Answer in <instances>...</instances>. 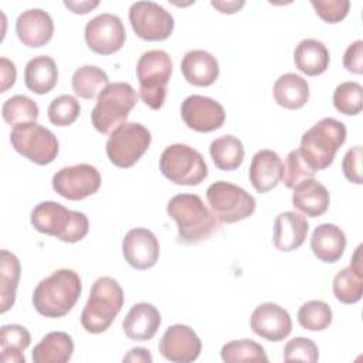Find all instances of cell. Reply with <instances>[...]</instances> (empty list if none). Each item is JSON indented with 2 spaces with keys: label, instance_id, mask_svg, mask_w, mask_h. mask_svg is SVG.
<instances>
[{
  "label": "cell",
  "instance_id": "603a6c76",
  "mask_svg": "<svg viewBox=\"0 0 363 363\" xmlns=\"http://www.w3.org/2000/svg\"><path fill=\"white\" fill-rule=\"evenodd\" d=\"M248 174L252 187L258 193H267L281 182L282 160L274 150H258L251 159Z\"/></svg>",
  "mask_w": 363,
  "mask_h": 363
},
{
  "label": "cell",
  "instance_id": "8fae6325",
  "mask_svg": "<svg viewBox=\"0 0 363 363\" xmlns=\"http://www.w3.org/2000/svg\"><path fill=\"white\" fill-rule=\"evenodd\" d=\"M10 143L17 153L40 166L52 163L60 150L57 136L37 122L14 126L10 132Z\"/></svg>",
  "mask_w": 363,
  "mask_h": 363
},
{
  "label": "cell",
  "instance_id": "4316f807",
  "mask_svg": "<svg viewBox=\"0 0 363 363\" xmlns=\"http://www.w3.org/2000/svg\"><path fill=\"white\" fill-rule=\"evenodd\" d=\"M58 81V68L55 61L48 55L33 57L24 68V84L26 86L37 94H48Z\"/></svg>",
  "mask_w": 363,
  "mask_h": 363
},
{
  "label": "cell",
  "instance_id": "bcb514c9",
  "mask_svg": "<svg viewBox=\"0 0 363 363\" xmlns=\"http://www.w3.org/2000/svg\"><path fill=\"white\" fill-rule=\"evenodd\" d=\"M153 357L150 354V352L145 347H133L130 349L125 356H123V362H132V363H152Z\"/></svg>",
  "mask_w": 363,
  "mask_h": 363
},
{
  "label": "cell",
  "instance_id": "60d3db41",
  "mask_svg": "<svg viewBox=\"0 0 363 363\" xmlns=\"http://www.w3.org/2000/svg\"><path fill=\"white\" fill-rule=\"evenodd\" d=\"M319 359V350L316 343L309 337L296 336L286 342L284 347L285 362H306L315 363Z\"/></svg>",
  "mask_w": 363,
  "mask_h": 363
},
{
  "label": "cell",
  "instance_id": "9a60e30c",
  "mask_svg": "<svg viewBox=\"0 0 363 363\" xmlns=\"http://www.w3.org/2000/svg\"><path fill=\"white\" fill-rule=\"evenodd\" d=\"M180 113L187 128L203 133L220 129L225 121V111L220 102L197 94L183 99Z\"/></svg>",
  "mask_w": 363,
  "mask_h": 363
},
{
  "label": "cell",
  "instance_id": "7dc6e473",
  "mask_svg": "<svg viewBox=\"0 0 363 363\" xmlns=\"http://www.w3.org/2000/svg\"><path fill=\"white\" fill-rule=\"evenodd\" d=\"M244 4H245L244 0H231V1L216 0V1H211V6L214 9H217L220 13H224V14H233V13L238 11Z\"/></svg>",
  "mask_w": 363,
  "mask_h": 363
},
{
  "label": "cell",
  "instance_id": "8992f818",
  "mask_svg": "<svg viewBox=\"0 0 363 363\" xmlns=\"http://www.w3.org/2000/svg\"><path fill=\"white\" fill-rule=\"evenodd\" d=\"M172 68L170 55L164 50H149L138 60L139 96L153 111L160 109L164 104Z\"/></svg>",
  "mask_w": 363,
  "mask_h": 363
},
{
  "label": "cell",
  "instance_id": "9c48e42d",
  "mask_svg": "<svg viewBox=\"0 0 363 363\" xmlns=\"http://www.w3.org/2000/svg\"><path fill=\"white\" fill-rule=\"evenodd\" d=\"M206 197L208 206L217 218L223 224H234L248 218L255 211V199L242 187L218 180L207 187Z\"/></svg>",
  "mask_w": 363,
  "mask_h": 363
},
{
  "label": "cell",
  "instance_id": "836d02e7",
  "mask_svg": "<svg viewBox=\"0 0 363 363\" xmlns=\"http://www.w3.org/2000/svg\"><path fill=\"white\" fill-rule=\"evenodd\" d=\"M332 291L342 303L352 305L359 302L363 294V271H357L352 265L340 269L333 278Z\"/></svg>",
  "mask_w": 363,
  "mask_h": 363
},
{
  "label": "cell",
  "instance_id": "cb8c5ba5",
  "mask_svg": "<svg viewBox=\"0 0 363 363\" xmlns=\"http://www.w3.org/2000/svg\"><path fill=\"white\" fill-rule=\"evenodd\" d=\"M346 248L345 231L332 223L319 224L311 237V250L318 259L326 264L342 258Z\"/></svg>",
  "mask_w": 363,
  "mask_h": 363
},
{
  "label": "cell",
  "instance_id": "5b68a950",
  "mask_svg": "<svg viewBox=\"0 0 363 363\" xmlns=\"http://www.w3.org/2000/svg\"><path fill=\"white\" fill-rule=\"evenodd\" d=\"M31 224L38 233L71 244L85 238L89 230V221L84 213L51 200L41 201L33 208Z\"/></svg>",
  "mask_w": 363,
  "mask_h": 363
},
{
  "label": "cell",
  "instance_id": "4fadbf2b",
  "mask_svg": "<svg viewBox=\"0 0 363 363\" xmlns=\"http://www.w3.org/2000/svg\"><path fill=\"white\" fill-rule=\"evenodd\" d=\"M52 189L61 197L79 201L95 194L101 187L98 169L88 163H79L60 169L51 180Z\"/></svg>",
  "mask_w": 363,
  "mask_h": 363
},
{
  "label": "cell",
  "instance_id": "d4e9b609",
  "mask_svg": "<svg viewBox=\"0 0 363 363\" xmlns=\"http://www.w3.org/2000/svg\"><path fill=\"white\" fill-rule=\"evenodd\" d=\"M330 196L328 189L315 179L298 184L292 193V206L306 217H319L329 208Z\"/></svg>",
  "mask_w": 363,
  "mask_h": 363
},
{
  "label": "cell",
  "instance_id": "30bf717a",
  "mask_svg": "<svg viewBox=\"0 0 363 363\" xmlns=\"http://www.w3.org/2000/svg\"><path fill=\"white\" fill-rule=\"evenodd\" d=\"M152 135L146 126L138 122H125L109 133L106 156L112 164L121 169L133 166L149 149Z\"/></svg>",
  "mask_w": 363,
  "mask_h": 363
},
{
  "label": "cell",
  "instance_id": "b9f144b4",
  "mask_svg": "<svg viewBox=\"0 0 363 363\" xmlns=\"http://www.w3.org/2000/svg\"><path fill=\"white\" fill-rule=\"evenodd\" d=\"M311 4L316 14L330 24L342 21L350 9L349 0H311Z\"/></svg>",
  "mask_w": 363,
  "mask_h": 363
},
{
  "label": "cell",
  "instance_id": "ba28073f",
  "mask_svg": "<svg viewBox=\"0 0 363 363\" xmlns=\"http://www.w3.org/2000/svg\"><path fill=\"white\" fill-rule=\"evenodd\" d=\"M162 174L179 186H197L208 176V167L199 150L186 143L169 145L160 155Z\"/></svg>",
  "mask_w": 363,
  "mask_h": 363
},
{
  "label": "cell",
  "instance_id": "ab89813d",
  "mask_svg": "<svg viewBox=\"0 0 363 363\" xmlns=\"http://www.w3.org/2000/svg\"><path fill=\"white\" fill-rule=\"evenodd\" d=\"M315 172L306 164V162L302 159L298 149L291 150L285 162L282 163V176L281 180L288 189H295L298 184L308 179H313Z\"/></svg>",
  "mask_w": 363,
  "mask_h": 363
},
{
  "label": "cell",
  "instance_id": "6da1fadb",
  "mask_svg": "<svg viewBox=\"0 0 363 363\" xmlns=\"http://www.w3.org/2000/svg\"><path fill=\"white\" fill-rule=\"evenodd\" d=\"M81 291V278L74 269H57L34 288V309L45 318H62L75 306Z\"/></svg>",
  "mask_w": 363,
  "mask_h": 363
},
{
  "label": "cell",
  "instance_id": "c3c4849f",
  "mask_svg": "<svg viewBox=\"0 0 363 363\" xmlns=\"http://www.w3.org/2000/svg\"><path fill=\"white\" fill-rule=\"evenodd\" d=\"M99 4L98 0L94 1H64V6L68 7L75 14H86L92 9H95Z\"/></svg>",
  "mask_w": 363,
  "mask_h": 363
},
{
  "label": "cell",
  "instance_id": "d6986e66",
  "mask_svg": "<svg viewBox=\"0 0 363 363\" xmlns=\"http://www.w3.org/2000/svg\"><path fill=\"white\" fill-rule=\"evenodd\" d=\"M16 34L18 40L27 47H43L52 38V18L43 9H28L17 17Z\"/></svg>",
  "mask_w": 363,
  "mask_h": 363
},
{
  "label": "cell",
  "instance_id": "d6a6232c",
  "mask_svg": "<svg viewBox=\"0 0 363 363\" xmlns=\"http://www.w3.org/2000/svg\"><path fill=\"white\" fill-rule=\"evenodd\" d=\"M108 84V74L96 65H82L77 68L71 79L72 91L84 99H94Z\"/></svg>",
  "mask_w": 363,
  "mask_h": 363
},
{
  "label": "cell",
  "instance_id": "5bb4252c",
  "mask_svg": "<svg viewBox=\"0 0 363 363\" xmlns=\"http://www.w3.org/2000/svg\"><path fill=\"white\" fill-rule=\"evenodd\" d=\"M84 34L89 50L101 55H111L119 51L126 40L122 20L111 13H102L91 18L85 26Z\"/></svg>",
  "mask_w": 363,
  "mask_h": 363
},
{
  "label": "cell",
  "instance_id": "e0dca14e",
  "mask_svg": "<svg viewBox=\"0 0 363 363\" xmlns=\"http://www.w3.org/2000/svg\"><path fill=\"white\" fill-rule=\"evenodd\" d=\"M252 332L269 342H279L289 336L292 330L291 315L286 309L274 302L258 305L250 318Z\"/></svg>",
  "mask_w": 363,
  "mask_h": 363
},
{
  "label": "cell",
  "instance_id": "74e56055",
  "mask_svg": "<svg viewBox=\"0 0 363 363\" xmlns=\"http://www.w3.org/2000/svg\"><path fill=\"white\" fill-rule=\"evenodd\" d=\"M332 99L337 112L354 116L363 109V88L354 81L342 82L335 88Z\"/></svg>",
  "mask_w": 363,
  "mask_h": 363
},
{
  "label": "cell",
  "instance_id": "44dd1931",
  "mask_svg": "<svg viewBox=\"0 0 363 363\" xmlns=\"http://www.w3.org/2000/svg\"><path fill=\"white\" fill-rule=\"evenodd\" d=\"M162 316L159 309L147 302L135 303L126 313L122 328L132 340H150L160 328Z\"/></svg>",
  "mask_w": 363,
  "mask_h": 363
},
{
  "label": "cell",
  "instance_id": "d590c367",
  "mask_svg": "<svg viewBox=\"0 0 363 363\" xmlns=\"http://www.w3.org/2000/svg\"><path fill=\"white\" fill-rule=\"evenodd\" d=\"M1 116L13 128L26 122H35L38 118V105L26 95H14L4 101Z\"/></svg>",
  "mask_w": 363,
  "mask_h": 363
},
{
  "label": "cell",
  "instance_id": "f35d334b",
  "mask_svg": "<svg viewBox=\"0 0 363 363\" xmlns=\"http://www.w3.org/2000/svg\"><path fill=\"white\" fill-rule=\"evenodd\" d=\"M81 113V105L72 95H60L51 101L47 109L48 119L55 126L72 125Z\"/></svg>",
  "mask_w": 363,
  "mask_h": 363
},
{
  "label": "cell",
  "instance_id": "ac0fdd59",
  "mask_svg": "<svg viewBox=\"0 0 363 363\" xmlns=\"http://www.w3.org/2000/svg\"><path fill=\"white\" fill-rule=\"evenodd\" d=\"M125 261L135 269L152 268L160 255V245L156 235L147 228H132L122 240Z\"/></svg>",
  "mask_w": 363,
  "mask_h": 363
},
{
  "label": "cell",
  "instance_id": "8d00e7d4",
  "mask_svg": "<svg viewBox=\"0 0 363 363\" xmlns=\"http://www.w3.org/2000/svg\"><path fill=\"white\" fill-rule=\"evenodd\" d=\"M332 318L330 306L320 299L308 301L298 311V323L311 332L326 329L332 323Z\"/></svg>",
  "mask_w": 363,
  "mask_h": 363
},
{
  "label": "cell",
  "instance_id": "7bdbcfd3",
  "mask_svg": "<svg viewBox=\"0 0 363 363\" xmlns=\"http://www.w3.org/2000/svg\"><path fill=\"white\" fill-rule=\"evenodd\" d=\"M342 170L345 177L354 183L362 184V146H354L346 152L342 160Z\"/></svg>",
  "mask_w": 363,
  "mask_h": 363
},
{
  "label": "cell",
  "instance_id": "f546056e",
  "mask_svg": "<svg viewBox=\"0 0 363 363\" xmlns=\"http://www.w3.org/2000/svg\"><path fill=\"white\" fill-rule=\"evenodd\" d=\"M31 343L30 332L17 323L3 325L0 329V360L3 363H24V350Z\"/></svg>",
  "mask_w": 363,
  "mask_h": 363
},
{
  "label": "cell",
  "instance_id": "484cf974",
  "mask_svg": "<svg viewBox=\"0 0 363 363\" xmlns=\"http://www.w3.org/2000/svg\"><path fill=\"white\" fill-rule=\"evenodd\" d=\"M329 61L330 55L326 45L316 38H305L295 47V67L308 77L323 74L329 67Z\"/></svg>",
  "mask_w": 363,
  "mask_h": 363
},
{
  "label": "cell",
  "instance_id": "277c9868",
  "mask_svg": "<svg viewBox=\"0 0 363 363\" xmlns=\"http://www.w3.org/2000/svg\"><path fill=\"white\" fill-rule=\"evenodd\" d=\"M123 289L111 277H99L91 288L81 313V325L88 333H102L115 320L123 306Z\"/></svg>",
  "mask_w": 363,
  "mask_h": 363
},
{
  "label": "cell",
  "instance_id": "4dcf8cb0",
  "mask_svg": "<svg viewBox=\"0 0 363 363\" xmlns=\"http://www.w3.org/2000/svg\"><path fill=\"white\" fill-rule=\"evenodd\" d=\"M242 142L233 135H223L210 143V156L217 169L230 172L241 166L244 160Z\"/></svg>",
  "mask_w": 363,
  "mask_h": 363
},
{
  "label": "cell",
  "instance_id": "7c38bea8",
  "mask_svg": "<svg viewBox=\"0 0 363 363\" xmlns=\"http://www.w3.org/2000/svg\"><path fill=\"white\" fill-rule=\"evenodd\" d=\"M129 21L135 34L146 41H163L174 28L173 16L155 1H136L129 9Z\"/></svg>",
  "mask_w": 363,
  "mask_h": 363
},
{
  "label": "cell",
  "instance_id": "7a4b0ae2",
  "mask_svg": "<svg viewBox=\"0 0 363 363\" xmlns=\"http://www.w3.org/2000/svg\"><path fill=\"white\" fill-rule=\"evenodd\" d=\"M166 211L177 224L179 242L199 244L217 230L214 214L197 194L182 193L173 196L167 203Z\"/></svg>",
  "mask_w": 363,
  "mask_h": 363
},
{
  "label": "cell",
  "instance_id": "83f0119b",
  "mask_svg": "<svg viewBox=\"0 0 363 363\" xmlns=\"http://www.w3.org/2000/svg\"><path fill=\"white\" fill-rule=\"evenodd\" d=\"M74 353L72 337L65 332L47 333L33 349L34 363H67Z\"/></svg>",
  "mask_w": 363,
  "mask_h": 363
},
{
  "label": "cell",
  "instance_id": "e575fe53",
  "mask_svg": "<svg viewBox=\"0 0 363 363\" xmlns=\"http://www.w3.org/2000/svg\"><path fill=\"white\" fill-rule=\"evenodd\" d=\"M221 359L225 363H241V362H268V356L264 347L251 340L240 339L231 340L221 347Z\"/></svg>",
  "mask_w": 363,
  "mask_h": 363
},
{
  "label": "cell",
  "instance_id": "1f68e13d",
  "mask_svg": "<svg viewBox=\"0 0 363 363\" xmlns=\"http://www.w3.org/2000/svg\"><path fill=\"white\" fill-rule=\"evenodd\" d=\"M1 278H0V312H7L16 301V292L18 279L21 275V267L18 258L7 251L1 250Z\"/></svg>",
  "mask_w": 363,
  "mask_h": 363
},
{
  "label": "cell",
  "instance_id": "2e32d148",
  "mask_svg": "<svg viewBox=\"0 0 363 363\" xmlns=\"http://www.w3.org/2000/svg\"><path fill=\"white\" fill-rule=\"evenodd\" d=\"M159 352L173 363L194 362L200 356L201 340L190 326L176 323L164 330L159 342Z\"/></svg>",
  "mask_w": 363,
  "mask_h": 363
},
{
  "label": "cell",
  "instance_id": "7402d4cb",
  "mask_svg": "<svg viewBox=\"0 0 363 363\" xmlns=\"http://www.w3.org/2000/svg\"><path fill=\"white\" fill-rule=\"evenodd\" d=\"M184 79L194 86L213 85L220 74L217 58L204 50L187 51L180 64Z\"/></svg>",
  "mask_w": 363,
  "mask_h": 363
},
{
  "label": "cell",
  "instance_id": "f1b7e54d",
  "mask_svg": "<svg viewBox=\"0 0 363 363\" xmlns=\"http://www.w3.org/2000/svg\"><path fill=\"white\" fill-rule=\"evenodd\" d=\"M275 102L286 109H301L309 99L308 81L294 72L282 74L272 88Z\"/></svg>",
  "mask_w": 363,
  "mask_h": 363
},
{
  "label": "cell",
  "instance_id": "52a82bcc",
  "mask_svg": "<svg viewBox=\"0 0 363 363\" xmlns=\"http://www.w3.org/2000/svg\"><path fill=\"white\" fill-rule=\"evenodd\" d=\"M138 102V94L128 82L108 84L91 111V122L99 133H111L125 123Z\"/></svg>",
  "mask_w": 363,
  "mask_h": 363
},
{
  "label": "cell",
  "instance_id": "ffe728a7",
  "mask_svg": "<svg viewBox=\"0 0 363 363\" xmlns=\"http://www.w3.org/2000/svg\"><path fill=\"white\" fill-rule=\"evenodd\" d=\"M306 218L295 211H284L274 221V245L277 250L289 252L299 248L308 235Z\"/></svg>",
  "mask_w": 363,
  "mask_h": 363
},
{
  "label": "cell",
  "instance_id": "3957f363",
  "mask_svg": "<svg viewBox=\"0 0 363 363\" xmlns=\"http://www.w3.org/2000/svg\"><path fill=\"white\" fill-rule=\"evenodd\" d=\"M346 126L335 118H323L303 132L299 153L306 164L316 173L333 163L336 152L346 140Z\"/></svg>",
  "mask_w": 363,
  "mask_h": 363
},
{
  "label": "cell",
  "instance_id": "f6af8a7d",
  "mask_svg": "<svg viewBox=\"0 0 363 363\" xmlns=\"http://www.w3.org/2000/svg\"><path fill=\"white\" fill-rule=\"evenodd\" d=\"M17 78V69L13 61L6 57L0 58V79H1V92H6L10 86L14 85Z\"/></svg>",
  "mask_w": 363,
  "mask_h": 363
},
{
  "label": "cell",
  "instance_id": "ee69618b",
  "mask_svg": "<svg viewBox=\"0 0 363 363\" xmlns=\"http://www.w3.org/2000/svg\"><path fill=\"white\" fill-rule=\"evenodd\" d=\"M343 67L352 74H363V41H353L343 54Z\"/></svg>",
  "mask_w": 363,
  "mask_h": 363
}]
</instances>
